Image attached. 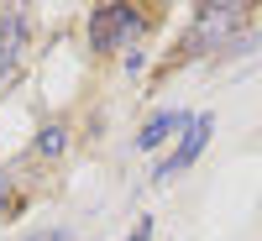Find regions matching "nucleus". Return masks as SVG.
I'll list each match as a JSON object with an SVG mask.
<instances>
[{
	"label": "nucleus",
	"instance_id": "1a4fd4ad",
	"mask_svg": "<svg viewBox=\"0 0 262 241\" xmlns=\"http://www.w3.org/2000/svg\"><path fill=\"white\" fill-rule=\"evenodd\" d=\"M6 200H11V173L0 168V205H6Z\"/></svg>",
	"mask_w": 262,
	"mask_h": 241
},
{
	"label": "nucleus",
	"instance_id": "7ed1b4c3",
	"mask_svg": "<svg viewBox=\"0 0 262 241\" xmlns=\"http://www.w3.org/2000/svg\"><path fill=\"white\" fill-rule=\"evenodd\" d=\"M210 131H215V116H210V111L189 116V126L179 131V147H173L168 158L158 163V173H152V184H168V179H179V173H189V168H194V158H200V152H205Z\"/></svg>",
	"mask_w": 262,
	"mask_h": 241
},
{
	"label": "nucleus",
	"instance_id": "20e7f679",
	"mask_svg": "<svg viewBox=\"0 0 262 241\" xmlns=\"http://www.w3.org/2000/svg\"><path fill=\"white\" fill-rule=\"evenodd\" d=\"M184 126H189V111H179V105H163V111H152V116H147V126L137 131V147H142V152H152V147H163L168 137H179Z\"/></svg>",
	"mask_w": 262,
	"mask_h": 241
},
{
	"label": "nucleus",
	"instance_id": "6e6552de",
	"mask_svg": "<svg viewBox=\"0 0 262 241\" xmlns=\"http://www.w3.org/2000/svg\"><path fill=\"white\" fill-rule=\"evenodd\" d=\"M126 241H152V215H142V221L131 226V236H126Z\"/></svg>",
	"mask_w": 262,
	"mask_h": 241
},
{
	"label": "nucleus",
	"instance_id": "f03ea898",
	"mask_svg": "<svg viewBox=\"0 0 262 241\" xmlns=\"http://www.w3.org/2000/svg\"><path fill=\"white\" fill-rule=\"evenodd\" d=\"M142 37H147V16L137 6H100L90 16V48L95 53H131V48H142Z\"/></svg>",
	"mask_w": 262,
	"mask_h": 241
},
{
	"label": "nucleus",
	"instance_id": "39448f33",
	"mask_svg": "<svg viewBox=\"0 0 262 241\" xmlns=\"http://www.w3.org/2000/svg\"><path fill=\"white\" fill-rule=\"evenodd\" d=\"M21 32H27V27H21V16H6V21H0V79H6V74H11V63H16Z\"/></svg>",
	"mask_w": 262,
	"mask_h": 241
},
{
	"label": "nucleus",
	"instance_id": "0eeeda50",
	"mask_svg": "<svg viewBox=\"0 0 262 241\" xmlns=\"http://www.w3.org/2000/svg\"><path fill=\"white\" fill-rule=\"evenodd\" d=\"M121 63H126V74H142V69H147V48H131Z\"/></svg>",
	"mask_w": 262,
	"mask_h": 241
},
{
	"label": "nucleus",
	"instance_id": "423d86ee",
	"mask_svg": "<svg viewBox=\"0 0 262 241\" xmlns=\"http://www.w3.org/2000/svg\"><path fill=\"white\" fill-rule=\"evenodd\" d=\"M63 131H69L63 121H53V126L37 131V152H42V158H63V147H69V137H63Z\"/></svg>",
	"mask_w": 262,
	"mask_h": 241
},
{
	"label": "nucleus",
	"instance_id": "f257e3e1",
	"mask_svg": "<svg viewBox=\"0 0 262 241\" xmlns=\"http://www.w3.org/2000/svg\"><path fill=\"white\" fill-rule=\"evenodd\" d=\"M252 27V6H242V0H231V6H200L194 11V27L184 37L189 53H210V48H226V42L236 32Z\"/></svg>",
	"mask_w": 262,
	"mask_h": 241
}]
</instances>
